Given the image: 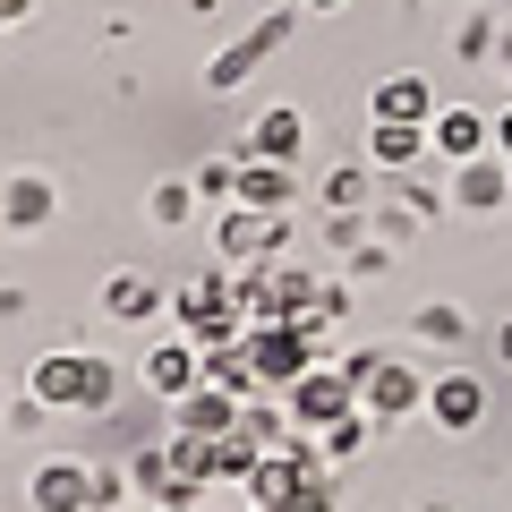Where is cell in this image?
<instances>
[{
  "label": "cell",
  "instance_id": "6da1fadb",
  "mask_svg": "<svg viewBox=\"0 0 512 512\" xmlns=\"http://www.w3.org/2000/svg\"><path fill=\"white\" fill-rule=\"evenodd\" d=\"M26 393L43 410H111L120 402V376H111V359H86V350H43L26 367Z\"/></svg>",
  "mask_w": 512,
  "mask_h": 512
},
{
  "label": "cell",
  "instance_id": "7a4b0ae2",
  "mask_svg": "<svg viewBox=\"0 0 512 512\" xmlns=\"http://www.w3.org/2000/svg\"><path fill=\"white\" fill-rule=\"evenodd\" d=\"M171 316H180L188 342H231V333H248V308H239L231 265H214V274H188L180 291H171Z\"/></svg>",
  "mask_w": 512,
  "mask_h": 512
},
{
  "label": "cell",
  "instance_id": "3957f363",
  "mask_svg": "<svg viewBox=\"0 0 512 512\" xmlns=\"http://www.w3.org/2000/svg\"><path fill=\"white\" fill-rule=\"evenodd\" d=\"M231 282H239V308H248V325H299L308 316V299H316V274L308 265H231Z\"/></svg>",
  "mask_w": 512,
  "mask_h": 512
},
{
  "label": "cell",
  "instance_id": "277c9868",
  "mask_svg": "<svg viewBox=\"0 0 512 512\" xmlns=\"http://www.w3.org/2000/svg\"><path fill=\"white\" fill-rule=\"evenodd\" d=\"M291 26H299L291 9H274V18H256L248 35L231 43V52H214V60H205V94H239V86H248L256 69H265V60L282 52V43H291Z\"/></svg>",
  "mask_w": 512,
  "mask_h": 512
},
{
  "label": "cell",
  "instance_id": "5b68a950",
  "mask_svg": "<svg viewBox=\"0 0 512 512\" xmlns=\"http://www.w3.org/2000/svg\"><path fill=\"white\" fill-rule=\"evenodd\" d=\"M282 410H291V427H299V436H325L333 419H350V410H359V384H350L342 367H325V359H316L308 376H299L291 393H282Z\"/></svg>",
  "mask_w": 512,
  "mask_h": 512
},
{
  "label": "cell",
  "instance_id": "8992f818",
  "mask_svg": "<svg viewBox=\"0 0 512 512\" xmlns=\"http://www.w3.org/2000/svg\"><path fill=\"white\" fill-rule=\"evenodd\" d=\"M214 248H222V265H274V256L291 248V222L256 214V205H222L214 214Z\"/></svg>",
  "mask_w": 512,
  "mask_h": 512
},
{
  "label": "cell",
  "instance_id": "52a82bcc",
  "mask_svg": "<svg viewBox=\"0 0 512 512\" xmlns=\"http://www.w3.org/2000/svg\"><path fill=\"white\" fill-rule=\"evenodd\" d=\"M359 410H367L376 427H402V419H419V410H427V376H419L410 359H384V350H376V367L359 376Z\"/></svg>",
  "mask_w": 512,
  "mask_h": 512
},
{
  "label": "cell",
  "instance_id": "ba28073f",
  "mask_svg": "<svg viewBox=\"0 0 512 512\" xmlns=\"http://www.w3.org/2000/svg\"><path fill=\"white\" fill-rule=\"evenodd\" d=\"M248 359H256V376H265V393H291L316 367V333L308 325H248Z\"/></svg>",
  "mask_w": 512,
  "mask_h": 512
},
{
  "label": "cell",
  "instance_id": "9c48e42d",
  "mask_svg": "<svg viewBox=\"0 0 512 512\" xmlns=\"http://www.w3.org/2000/svg\"><path fill=\"white\" fill-rule=\"evenodd\" d=\"M137 384H146L154 402H188L205 384V350L188 342V333H171V342H146V359H137Z\"/></svg>",
  "mask_w": 512,
  "mask_h": 512
},
{
  "label": "cell",
  "instance_id": "30bf717a",
  "mask_svg": "<svg viewBox=\"0 0 512 512\" xmlns=\"http://www.w3.org/2000/svg\"><path fill=\"white\" fill-rule=\"evenodd\" d=\"M26 504L35 512H94V461H35Z\"/></svg>",
  "mask_w": 512,
  "mask_h": 512
},
{
  "label": "cell",
  "instance_id": "8fae6325",
  "mask_svg": "<svg viewBox=\"0 0 512 512\" xmlns=\"http://www.w3.org/2000/svg\"><path fill=\"white\" fill-rule=\"evenodd\" d=\"M427 419H436L444 436H470V427L487 419V384H478L470 367H444V376L427 384Z\"/></svg>",
  "mask_w": 512,
  "mask_h": 512
},
{
  "label": "cell",
  "instance_id": "7c38bea8",
  "mask_svg": "<svg viewBox=\"0 0 512 512\" xmlns=\"http://www.w3.org/2000/svg\"><path fill=\"white\" fill-rule=\"evenodd\" d=\"M94 308H103L111 325H154V316H163V282L137 274V265H111L103 291H94Z\"/></svg>",
  "mask_w": 512,
  "mask_h": 512
},
{
  "label": "cell",
  "instance_id": "4fadbf2b",
  "mask_svg": "<svg viewBox=\"0 0 512 512\" xmlns=\"http://www.w3.org/2000/svg\"><path fill=\"white\" fill-rule=\"evenodd\" d=\"M52 214H60V188L43 180V171H18V180L0 188V231H9V239L52 231Z\"/></svg>",
  "mask_w": 512,
  "mask_h": 512
},
{
  "label": "cell",
  "instance_id": "5bb4252c",
  "mask_svg": "<svg viewBox=\"0 0 512 512\" xmlns=\"http://www.w3.org/2000/svg\"><path fill=\"white\" fill-rule=\"evenodd\" d=\"M427 146H436L444 163H478V154L495 146V120H487V111H470V103H444L436 120H427Z\"/></svg>",
  "mask_w": 512,
  "mask_h": 512
},
{
  "label": "cell",
  "instance_id": "9a60e30c",
  "mask_svg": "<svg viewBox=\"0 0 512 512\" xmlns=\"http://www.w3.org/2000/svg\"><path fill=\"white\" fill-rule=\"evenodd\" d=\"M436 111H444V103H436V86H427L419 69H393L376 94H367V120H410V128H427Z\"/></svg>",
  "mask_w": 512,
  "mask_h": 512
},
{
  "label": "cell",
  "instance_id": "2e32d148",
  "mask_svg": "<svg viewBox=\"0 0 512 512\" xmlns=\"http://www.w3.org/2000/svg\"><path fill=\"white\" fill-rule=\"evenodd\" d=\"M231 205L291 214V205H299V163H265V154H248V163H239V197H231Z\"/></svg>",
  "mask_w": 512,
  "mask_h": 512
},
{
  "label": "cell",
  "instance_id": "e0dca14e",
  "mask_svg": "<svg viewBox=\"0 0 512 512\" xmlns=\"http://www.w3.org/2000/svg\"><path fill=\"white\" fill-rule=\"evenodd\" d=\"M512 197V154H478V163H453V205L461 214H495Z\"/></svg>",
  "mask_w": 512,
  "mask_h": 512
},
{
  "label": "cell",
  "instance_id": "ac0fdd59",
  "mask_svg": "<svg viewBox=\"0 0 512 512\" xmlns=\"http://www.w3.org/2000/svg\"><path fill=\"white\" fill-rule=\"evenodd\" d=\"M239 410H248L239 393H222V384H197L188 402H171V427H180V436H205V444H214V436H231V427H239Z\"/></svg>",
  "mask_w": 512,
  "mask_h": 512
},
{
  "label": "cell",
  "instance_id": "d6986e66",
  "mask_svg": "<svg viewBox=\"0 0 512 512\" xmlns=\"http://www.w3.org/2000/svg\"><path fill=\"white\" fill-rule=\"evenodd\" d=\"M248 154H265V163H299V154H308V111H291V103L256 111V128H248Z\"/></svg>",
  "mask_w": 512,
  "mask_h": 512
},
{
  "label": "cell",
  "instance_id": "ffe728a7",
  "mask_svg": "<svg viewBox=\"0 0 512 512\" xmlns=\"http://www.w3.org/2000/svg\"><path fill=\"white\" fill-rule=\"evenodd\" d=\"M419 154H436V146H427V128L367 120V171H419Z\"/></svg>",
  "mask_w": 512,
  "mask_h": 512
},
{
  "label": "cell",
  "instance_id": "44dd1931",
  "mask_svg": "<svg viewBox=\"0 0 512 512\" xmlns=\"http://www.w3.org/2000/svg\"><path fill=\"white\" fill-rule=\"evenodd\" d=\"M188 205H197V180H154V188H146L154 231H180V222H188Z\"/></svg>",
  "mask_w": 512,
  "mask_h": 512
},
{
  "label": "cell",
  "instance_id": "7402d4cb",
  "mask_svg": "<svg viewBox=\"0 0 512 512\" xmlns=\"http://www.w3.org/2000/svg\"><path fill=\"white\" fill-rule=\"evenodd\" d=\"M367 436H376V419H367V410H350V419H333L325 436H316V453H325V461H350Z\"/></svg>",
  "mask_w": 512,
  "mask_h": 512
},
{
  "label": "cell",
  "instance_id": "603a6c76",
  "mask_svg": "<svg viewBox=\"0 0 512 512\" xmlns=\"http://www.w3.org/2000/svg\"><path fill=\"white\" fill-rule=\"evenodd\" d=\"M239 163H248V146H239V154H214V163H197V197L231 205V197H239Z\"/></svg>",
  "mask_w": 512,
  "mask_h": 512
},
{
  "label": "cell",
  "instance_id": "cb8c5ba5",
  "mask_svg": "<svg viewBox=\"0 0 512 512\" xmlns=\"http://www.w3.org/2000/svg\"><path fill=\"white\" fill-rule=\"evenodd\" d=\"M325 205H333V214H359V205H367V163H342V171H333V180H325Z\"/></svg>",
  "mask_w": 512,
  "mask_h": 512
},
{
  "label": "cell",
  "instance_id": "d4e9b609",
  "mask_svg": "<svg viewBox=\"0 0 512 512\" xmlns=\"http://www.w3.org/2000/svg\"><path fill=\"white\" fill-rule=\"evenodd\" d=\"M410 333H419V342H461L470 325H461V308H419V316H410Z\"/></svg>",
  "mask_w": 512,
  "mask_h": 512
},
{
  "label": "cell",
  "instance_id": "484cf974",
  "mask_svg": "<svg viewBox=\"0 0 512 512\" xmlns=\"http://www.w3.org/2000/svg\"><path fill=\"white\" fill-rule=\"evenodd\" d=\"M274 512H342V504H333V478H325V470H316V478H308V487H299V495H291V504H274Z\"/></svg>",
  "mask_w": 512,
  "mask_h": 512
},
{
  "label": "cell",
  "instance_id": "4316f807",
  "mask_svg": "<svg viewBox=\"0 0 512 512\" xmlns=\"http://www.w3.org/2000/svg\"><path fill=\"white\" fill-rule=\"evenodd\" d=\"M0 419H9V427H18V436H35V427H43V419H52V410H43V402H35V393H18V402H9V410H0Z\"/></svg>",
  "mask_w": 512,
  "mask_h": 512
},
{
  "label": "cell",
  "instance_id": "83f0119b",
  "mask_svg": "<svg viewBox=\"0 0 512 512\" xmlns=\"http://www.w3.org/2000/svg\"><path fill=\"white\" fill-rule=\"evenodd\" d=\"M487 43H495V26H487V18H470V26H461V35H453V52H461V60H478V52H487Z\"/></svg>",
  "mask_w": 512,
  "mask_h": 512
},
{
  "label": "cell",
  "instance_id": "f1b7e54d",
  "mask_svg": "<svg viewBox=\"0 0 512 512\" xmlns=\"http://www.w3.org/2000/svg\"><path fill=\"white\" fill-rule=\"evenodd\" d=\"M120 487H128V470H94V512L120 504Z\"/></svg>",
  "mask_w": 512,
  "mask_h": 512
},
{
  "label": "cell",
  "instance_id": "f546056e",
  "mask_svg": "<svg viewBox=\"0 0 512 512\" xmlns=\"http://www.w3.org/2000/svg\"><path fill=\"white\" fill-rule=\"evenodd\" d=\"M35 18V0H0V35H9V26H26Z\"/></svg>",
  "mask_w": 512,
  "mask_h": 512
},
{
  "label": "cell",
  "instance_id": "4dcf8cb0",
  "mask_svg": "<svg viewBox=\"0 0 512 512\" xmlns=\"http://www.w3.org/2000/svg\"><path fill=\"white\" fill-rule=\"evenodd\" d=\"M495 154H512V111H495Z\"/></svg>",
  "mask_w": 512,
  "mask_h": 512
},
{
  "label": "cell",
  "instance_id": "1f68e13d",
  "mask_svg": "<svg viewBox=\"0 0 512 512\" xmlns=\"http://www.w3.org/2000/svg\"><path fill=\"white\" fill-rule=\"evenodd\" d=\"M495 359L512 367V316H504V325H495Z\"/></svg>",
  "mask_w": 512,
  "mask_h": 512
},
{
  "label": "cell",
  "instance_id": "d6a6232c",
  "mask_svg": "<svg viewBox=\"0 0 512 512\" xmlns=\"http://www.w3.org/2000/svg\"><path fill=\"white\" fill-rule=\"evenodd\" d=\"M299 9H316V18H325V9H342V0H299Z\"/></svg>",
  "mask_w": 512,
  "mask_h": 512
},
{
  "label": "cell",
  "instance_id": "836d02e7",
  "mask_svg": "<svg viewBox=\"0 0 512 512\" xmlns=\"http://www.w3.org/2000/svg\"><path fill=\"white\" fill-rule=\"evenodd\" d=\"M154 512H197V504H154Z\"/></svg>",
  "mask_w": 512,
  "mask_h": 512
},
{
  "label": "cell",
  "instance_id": "e575fe53",
  "mask_svg": "<svg viewBox=\"0 0 512 512\" xmlns=\"http://www.w3.org/2000/svg\"><path fill=\"white\" fill-rule=\"evenodd\" d=\"M427 512H444V504H427Z\"/></svg>",
  "mask_w": 512,
  "mask_h": 512
},
{
  "label": "cell",
  "instance_id": "d590c367",
  "mask_svg": "<svg viewBox=\"0 0 512 512\" xmlns=\"http://www.w3.org/2000/svg\"><path fill=\"white\" fill-rule=\"evenodd\" d=\"M0 188H9V180H0Z\"/></svg>",
  "mask_w": 512,
  "mask_h": 512
}]
</instances>
